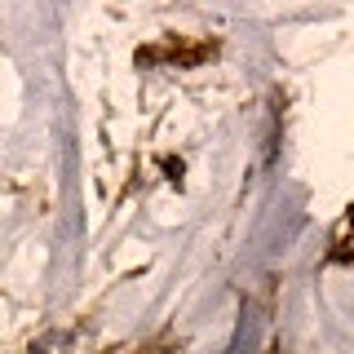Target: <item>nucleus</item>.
I'll return each instance as SVG.
<instances>
[{"instance_id": "f257e3e1", "label": "nucleus", "mask_w": 354, "mask_h": 354, "mask_svg": "<svg viewBox=\"0 0 354 354\" xmlns=\"http://www.w3.org/2000/svg\"><path fill=\"white\" fill-rule=\"evenodd\" d=\"M164 169H169V177L177 182V177H182V160H164Z\"/></svg>"}]
</instances>
